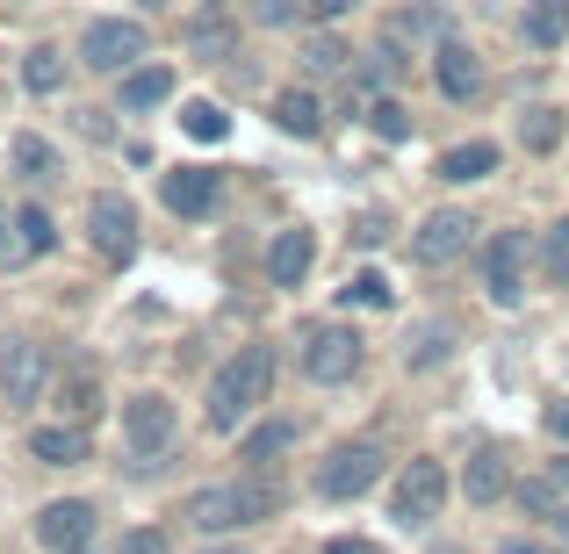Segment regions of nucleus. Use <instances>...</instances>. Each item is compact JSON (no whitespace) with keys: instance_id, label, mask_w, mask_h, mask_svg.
<instances>
[{"instance_id":"nucleus-1","label":"nucleus","mask_w":569,"mask_h":554,"mask_svg":"<svg viewBox=\"0 0 569 554\" xmlns=\"http://www.w3.org/2000/svg\"><path fill=\"white\" fill-rule=\"evenodd\" d=\"M274 389V346H238V361L217 367L209 382V432H238Z\"/></svg>"},{"instance_id":"nucleus-2","label":"nucleus","mask_w":569,"mask_h":554,"mask_svg":"<svg viewBox=\"0 0 569 554\" xmlns=\"http://www.w3.org/2000/svg\"><path fill=\"white\" fill-rule=\"evenodd\" d=\"M138 58H144V22H123V14H101V22H87L80 29V66L87 72H138Z\"/></svg>"},{"instance_id":"nucleus-3","label":"nucleus","mask_w":569,"mask_h":554,"mask_svg":"<svg viewBox=\"0 0 569 554\" xmlns=\"http://www.w3.org/2000/svg\"><path fill=\"white\" fill-rule=\"evenodd\" d=\"M382 446L376 440H347V446H332L325 454V469H318V497H332V504H347V497H368V490L382 483Z\"/></svg>"},{"instance_id":"nucleus-4","label":"nucleus","mask_w":569,"mask_h":554,"mask_svg":"<svg viewBox=\"0 0 569 554\" xmlns=\"http://www.w3.org/2000/svg\"><path fill=\"white\" fill-rule=\"evenodd\" d=\"M440 504H447V469L440 461H403L397 490H389V518L411 526V533H426L432 518H440Z\"/></svg>"},{"instance_id":"nucleus-5","label":"nucleus","mask_w":569,"mask_h":554,"mask_svg":"<svg viewBox=\"0 0 569 554\" xmlns=\"http://www.w3.org/2000/svg\"><path fill=\"white\" fill-rule=\"evenodd\" d=\"M541 260V252L527 245V231H498L483 245V289H490V303L498 310H512L519 295H527V266Z\"/></svg>"},{"instance_id":"nucleus-6","label":"nucleus","mask_w":569,"mask_h":554,"mask_svg":"<svg viewBox=\"0 0 569 554\" xmlns=\"http://www.w3.org/2000/svg\"><path fill=\"white\" fill-rule=\"evenodd\" d=\"M173 425H181V417H173L167 396H152V389H144V396H130L123 403V446H130V461H138V469H152V461L173 446Z\"/></svg>"},{"instance_id":"nucleus-7","label":"nucleus","mask_w":569,"mask_h":554,"mask_svg":"<svg viewBox=\"0 0 569 554\" xmlns=\"http://www.w3.org/2000/svg\"><path fill=\"white\" fill-rule=\"evenodd\" d=\"M87 238H94L101 260H130V252H138V209H130V194L101 188L94 202H87Z\"/></svg>"},{"instance_id":"nucleus-8","label":"nucleus","mask_w":569,"mask_h":554,"mask_svg":"<svg viewBox=\"0 0 569 554\" xmlns=\"http://www.w3.org/2000/svg\"><path fill=\"white\" fill-rule=\"evenodd\" d=\"M43 382H51V353H43L37 339H8V346H0V396H8V411L37 403Z\"/></svg>"},{"instance_id":"nucleus-9","label":"nucleus","mask_w":569,"mask_h":554,"mask_svg":"<svg viewBox=\"0 0 569 554\" xmlns=\"http://www.w3.org/2000/svg\"><path fill=\"white\" fill-rule=\"evenodd\" d=\"M469 238H476V216H469V209H432V216L411 231V260L418 266H447V260H461V252H469Z\"/></svg>"},{"instance_id":"nucleus-10","label":"nucleus","mask_w":569,"mask_h":554,"mask_svg":"<svg viewBox=\"0 0 569 554\" xmlns=\"http://www.w3.org/2000/svg\"><path fill=\"white\" fill-rule=\"evenodd\" d=\"M303 374L310 382H353L361 374V332H347V324H325V332H310V346H303Z\"/></svg>"},{"instance_id":"nucleus-11","label":"nucleus","mask_w":569,"mask_h":554,"mask_svg":"<svg viewBox=\"0 0 569 554\" xmlns=\"http://www.w3.org/2000/svg\"><path fill=\"white\" fill-rule=\"evenodd\" d=\"M37 541L51 547V554H80L87 541H94V504H87V497L43 504V512H37Z\"/></svg>"},{"instance_id":"nucleus-12","label":"nucleus","mask_w":569,"mask_h":554,"mask_svg":"<svg viewBox=\"0 0 569 554\" xmlns=\"http://www.w3.org/2000/svg\"><path fill=\"white\" fill-rule=\"evenodd\" d=\"M159 194H167L173 216H217L223 173H217V167H181V173H167V181H159Z\"/></svg>"},{"instance_id":"nucleus-13","label":"nucleus","mask_w":569,"mask_h":554,"mask_svg":"<svg viewBox=\"0 0 569 554\" xmlns=\"http://www.w3.org/2000/svg\"><path fill=\"white\" fill-rule=\"evenodd\" d=\"M181 518L194 533H246V504H238V483H209L181 504Z\"/></svg>"},{"instance_id":"nucleus-14","label":"nucleus","mask_w":569,"mask_h":554,"mask_svg":"<svg viewBox=\"0 0 569 554\" xmlns=\"http://www.w3.org/2000/svg\"><path fill=\"white\" fill-rule=\"evenodd\" d=\"M432 80H440L447 101H476V94H483V66H476V51L461 37L432 43Z\"/></svg>"},{"instance_id":"nucleus-15","label":"nucleus","mask_w":569,"mask_h":554,"mask_svg":"<svg viewBox=\"0 0 569 554\" xmlns=\"http://www.w3.org/2000/svg\"><path fill=\"white\" fill-rule=\"evenodd\" d=\"M310 260H318V238H310L303 223H296V231H274V245H267V281H274V289H303Z\"/></svg>"},{"instance_id":"nucleus-16","label":"nucleus","mask_w":569,"mask_h":554,"mask_svg":"<svg viewBox=\"0 0 569 554\" xmlns=\"http://www.w3.org/2000/svg\"><path fill=\"white\" fill-rule=\"evenodd\" d=\"M289 446H296V417H260V425L238 440V461H246L252 475H267L281 454H289Z\"/></svg>"},{"instance_id":"nucleus-17","label":"nucleus","mask_w":569,"mask_h":554,"mask_svg":"<svg viewBox=\"0 0 569 554\" xmlns=\"http://www.w3.org/2000/svg\"><path fill=\"white\" fill-rule=\"evenodd\" d=\"M8 167L22 173V181H58V173H66V152H58L51 138H37V130H14L8 138Z\"/></svg>"},{"instance_id":"nucleus-18","label":"nucleus","mask_w":569,"mask_h":554,"mask_svg":"<svg viewBox=\"0 0 569 554\" xmlns=\"http://www.w3.org/2000/svg\"><path fill=\"white\" fill-rule=\"evenodd\" d=\"M29 454H37L43 469H80L87 461V425H66V417H58V425H37L29 432Z\"/></svg>"},{"instance_id":"nucleus-19","label":"nucleus","mask_w":569,"mask_h":554,"mask_svg":"<svg viewBox=\"0 0 569 554\" xmlns=\"http://www.w3.org/2000/svg\"><path fill=\"white\" fill-rule=\"evenodd\" d=\"M519 37H527V51H562L569 43V0H527Z\"/></svg>"},{"instance_id":"nucleus-20","label":"nucleus","mask_w":569,"mask_h":554,"mask_svg":"<svg viewBox=\"0 0 569 554\" xmlns=\"http://www.w3.org/2000/svg\"><path fill=\"white\" fill-rule=\"evenodd\" d=\"M267 115H274L289 138H325V109H318V94H310V87H281V94L267 101Z\"/></svg>"},{"instance_id":"nucleus-21","label":"nucleus","mask_w":569,"mask_h":554,"mask_svg":"<svg viewBox=\"0 0 569 554\" xmlns=\"http://www.w3.org/2000/svg\"><path fill=\"white\" fill-rule=\"evenodd\" d=\"M389 37L397 43H447V8L440 0H403V8L389 14Z\"/></svg>"},{"instance_id":"nucleus-22","label":"nucleus","mask_w":569,"mask_h":554,"mask_svg":"<svg viewBox=\"0 0 569 554\" xmlns=\"http://www.w3.org/2000/svg\"><path fill=\"white\" fill-rule=\"evenodd\" d=\"M490 173H498V144H490V138H469V144H455V152H440V181L447 188L490 181Z\"/></svg>"},{"instance_id":"nucleus-23","label":"nucleus","mask_w":569,"mask_h":554,"mask_svg":"<svg viewBox=\"0 0 569 554\" xmlns=\"http://www.w3.org/2000/svg\"><path fill=\"white\" fill-rule=\"evenodd\" d=\"M167 94H173V66H138V72H123V87H116V109L144 115V109H159Z\"/></svg>"},{"instance_id":"nucleus-24","label":"nucleus","mask_w":569,"mask_h":554,"mask_svg":"<svg viewBox=\"0 0 569 554\" xmlns=\"http://www.w3.org/2000/svg\"><path fill=\"white\" fill-rule=\"evenodd\" d=\"M58 411H66V425H94L101 417V367H72L66 382H58Z\"/></svg>"},{"instance_id":"nucleus-25","label":"nucleus","mask_w":569,"mask_h":554,"mask_svg":"<svg viewBox=\"0 0 569 554\" xmlns=\"http://www.w3.org/2000/svg\"><path fill=\"white\" fill-rule=\"evenodd\" d=\"M505 490H512L505 454H469V469H461V497H469V504H498Z\"/></svg>"},{"instance_id":"nucleus-26","label":"nucleus","mask_w":569,"mask_h":554,"mask_svg":"<svg viewBox=\"0 0 569 554\" xmlns=\"http://www.w3.org/2000/svg\"><path fill=\"white\" fill-rule=\"evenodd\" d=\"M188 51L209 58V66H217V58H238V29L209 8V14H194V22H188Z\"/></svg>"},{"instance_id":"nucleus-27","label":"nucleus","mask_w":569,"mask_h":554,"mask_svg":"<svg viewBox=\"0 0 569 554\" xmlns=\"http://www.w3.org/2000/svg\"><path fill=\"white\" fill-rule=\"evenodd\" d=\"M296 58H303V72H310V80H332V72H347V66H353V51L332 37V29H310Z\"/></svg>"},{"instance_id":"nucleus-28","label":"nucleus","mask_w":569,"mask_h":554,"mask_svg":"<svg viewBox=\"0 0 569 554\" xmlns=\"http://www.w3.org/2000/svg\"><path fill=\"white\" fill-rule=\"evenodd\" d=\"M51 245H58V231H51V209L22 202V209H14V252H22V260H43Z\"/></svg>"},{"instance_id":"nucleus-29","label":"nucleus","mask_w":569,"mask_h":554,"mask_svg":"<svg viewBox=\"0 0 569 554\" xmlns=\"http://www.w3.org/2000/svg\"><path fill=\"white\" fill-rule=\"evenodd\" d=\"M22 87L29 94H58V87H66V51H58V43H37V51L22 58Z\"/></svg>"},{"instance_id":"nucleus-30","label":"nucleus","mask_w":569,"mask_h":554,"mask_svg":"<svg viewBox=\"0 0 569 554\" xmlns=\"http://www.w3.org/2000/svg\"><path fill=\"white\" fill-rule=\"evenodd\" d=\"M512 497H519V512H533V518H562V512H569L556 475H527V483H519Z\"/></svg>"},{"instance_id":"nucleus-31","label":"nucleus","mask_w":569,"mask_h":554,"mask_svg":"<svg viewBox=\"0 0 569 554\" xmlns=\"http://www.w3.org/2000/svg\"><path fill=\"white\" fill-rule=\"evenodd\" d=\"M519 144H527L533 159H548L562 144V109H533V115H519Z\"/></svg>"},{"instance_id":"nucleus-32","label":"nucleus","mask_w":569,"mask_h":554,"mask_svg":"<svg viewBox=\"0 0 569 554\" xmlns=\"http://www.w3.org/2000/svg\"><path fill=\"white\" fill-rule=\"evenodd\" d=\"M541 274L556 281V289H569V216H556L541 231Z\"/></svg>"},{"instance_id":"nucleus-33","label":"nucleus","mask_w":569,"mask_h":554,"mask_svg":"<svg viewBox=\"0 0 569 554\" xmlns=\"http://www.w3.org/2000/svg\"><path fill=\"white\" fill-rule=\"evenodd\" d=\"M181 130H188L194 144H217L231 123H223V109H217V101H188V109H181Z\"/></svg>"},{"instance_id":"nucleus-34","label":"nucleus","mask_w":569,"mask_h":554,"mask_svg":"<svg viewBox=\"0 0 569 554\" xmlns=\"http://www.w3.org/2000/svg\"><path fill=\"white\" fill-rule=\"evenodd\" d=\"M368 130H376L382 144H403L411 138V109H403V101H376V109H368Z\"/></svg>"},{"instance_id":"nucleus-35","label":"nucleus","mask_w":569,"mask_h":554,"mask_svg":"<svg viewBox=\"0 0 569 554\" xmlns=\"http://www.w3.org/2000/svg\"><path fill=\"white\" fill-rule=\"evenodd\" d=\"M339 295H347V303H361V310H389V303H397V289H389V281L376 274V266H368V274H353Z\"/></svg>"},{"instance_id":"nucleus-36","label":"nucleus","mask_w":569,"mask_h":554,"mask_svg":"<svg viewBox=\"0 0 569 554\" xmlns=\"http://www.w3.org/2000/svg\"><path fill=\"white\" fill-rule=\"evenodd\" d=\"M296 14H310V0H260V8H252V22H260V29H289Z\"/></svg>"},{"instance_id":"nucleus-37","label":"nucleus","mask_w":569,"mask_h":554,"mask_svg":"<svg viewBox=\"0 0 569 554\" xmlns=\"http://www.w3.org/2000/svg\"><path fill=\"white\" fill-rule=\"evenodd\" d=\"M116 554H167V533L159 526H144V533H123V547Z\"/></svg>"},{"instance_id":"nucleus-38","label":"nucleus","mask_w":569,"mask_h":554,"mask_svg":"<svg viewBox=\"0 0 569 554\" xmlns=\"http://www.w3.org/2000/svg\"><path fill=\"white\" fill-rule=\"evenodd\" d=\"M382 238H389V216H382V209H368V216L353 223V245H382Z\"/></svg>"},{"instance_id":"nucleus-39","label":"nucleus","mask_w":569,"mask_h":554,"mask_svg":"<svg viewBox=\"0 0 569 554\" xmlns=\"http://www.w3.org/2000/svg\"><path fill=\"white\" fill-rule=\"evenodd\" d=\"M325 554H382V547L361 541V533H339V541H325Z\"/></svg>"},{"instance_id":"nucleus-40","label":"nucleus","mask_w":569,"mask_h":554,"mask_svg":"<svg viewBox=\"0 0 569 554\" xmlns=\"http://www.w3.org/2000/svg\"><path fill=\"white\" fill-rule=\"evenodd\" d=\"M347 8H361V0H310V22H339Z\"/></svg>"},{"instance_id":"nucleus-41","label":"nucleus","mask_w":569,"mask_h":554,"mask_svg":"<svg viewBox=\"0 0 569 554\" xmlns=\"http://www.w3.org/2000/svg\"><path fill=\"white\" fill-rule=\"evenodd\" d=\"M548 432H556V440L569 446V403H548Z\"/></svg>"},{"instance_id":"nucleus-42","label":"nucleus","mask_w":569,"mask_h":554,"mask_svg":"<svg viewBox=\"0 0 569 554\" xmlns=\"http://www.w3.org/2000/svg\"><path fill=\"white\" fill-rule=\"evenodd\" d=\"M498 554H556V547H541V541H505Z\"/></svg>"},{"instance_id":"nucleus-43","label":"nucleus","mask_w":569,"mask_h":554,"mask_svg":"<svg viewBox=\"0 0 569 554\" xmlns=\"http://www.w3.org/2000/svg\"><path fill=\"white\" fill-rule=\"evenodd\" d=\"M548 475H556V483L569 490V454H562V461H556V469H548Z\"/></svg>"},{"instance_id":"nucleus-44","label":"nucleus","mask_w":569,"mask_h":554,"mask_svg":"<svg viewBox=\"0 0 569 554\" xmlns=\"http://www.w3.org/2000/svg\"><path fill=\"white\" fill-rule=\"evenodd\" d=\"M556 541H562V547H569V512H562V518H556Z\"/></svg>"},{"instance_id":"nucleus-45","label":"nucleus","mask_w":569,"mask_h":554,"mask_svg":"<svg viewBox=\"0 0 569 554\" xmlns=\"http://www.w3.org/2000/svg\"><path fill=\"white\" fill-rule=\"evenodd\" d=\"M202 554H246V547H202Z\"/></svg>"},{"instance_id":"nucleus-46","label":"nucleus","mask_w":569,"mask_h":554,"mask_svg":"<svg viewBox=\"0 0 569 554\" xmlns=\"http://www.w3.org/2000/svg\"><path fill=\"white\" fill-rule=\"evenodd\" d=\"M138 8H167V0H138Z\"/></svg>"},{"instance_id":"nucleus-47","label":"nucleus","mask_w":569,"mask_h":554,"mask_svg":"<svg viewBox=\"0 0 569 554\" xmlns=\"http://www.w3.org/2000/svg\"><path fill=\"white\" fill-rule=\"evenodd\" d=\"M202 8H231V0H202Z\"/></svg>"},{"instance_id":"nucleus-48","label":"nucleus","mask_w":569,"mask_h":554,"mask_svg":"<svg viewBox=\"0 0 569 554\" xmlns=\"http://www.w3.org/2000/svg\"><path fill=\"white\" fill-rule=\"evenodd\" d=\"M0 245H8V223H0Z\"/></svg>"},{"instance_id":"nucleus-49","label":"nucleus","mask_w":569,"mask_h":554,"mask_svg":"<svg viewBox=\"0 0 569 554\" xmlns=\"http://www.w3.org/2000/svg\"><path fill=\"white\" fill-rule=\"evenodd\" d=\"M80 554H87V547H80Z\"/></svg>"}]
</instances>
